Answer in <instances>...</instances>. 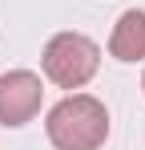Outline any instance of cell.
<instances>
[{"instance_id":"277c9868","label":"cell","mask_w":145,"mask_h":150,"mask_svg":"<svg viewBox=\"0 0 145 150\" xmlns=\"http://www.w3.org/2000/svg\"><path fill=\"white\" fill-rule=\"evenodd\" d=\"M109 53L117 61H141L145 57V12L141 8L121 12V21L113 25V37H109Z\"/></svg>"},{"instance_id":"6da1fadb","label":"cell","mask_w":145,"mask_h":150,"mask_svg":"<svg viewBox=\"0 0 145 150\" xmlns=\"http://www.w3.org/2000/svg\"><path fill=\"white\" fill-rule=\"evenodd\" d=\"M48 142L56 150H97L109 134V114L105 105L89 93H72L48 110Z\"/></svg>"},{"instance_id":"5b68a950","label":"cell","mask_w":145,"mask_h":150,"mask_svg":"<svg viewBox=\"0 0 145 150\" xmlns=\"http://www.w3.org/2000/svg\"><path fill=\"white\" fill-rule=\"evenodd\" d=\"M141 85H145V81H141Z\"/></svg>"},{"instance_id":"3957f363","label":"cell","mask_w":145,"mask_h":150,"mask_svg":"<svg viewBox=\"0 0 145 150\" xmlns=\"http://www.w3.org/2000/svg\"><path fill=\"white\" fill-rule=\"evenodd\" d=\"M40 77L28 69H12L0 77V122L4 126H24L40 110Z\"/></svg>"},{"instance_id":"7a4b0ae2","label":"cell","mask_w":145,"mask_h":150,"mask_svg":"<svg viewBox=\"0 0 145 150\" xmlns=\"http://www.w3.org/2000/svg\"><path fill=\"white\" fill-rule=\"evenodd\" d=\"M101 65V49L81 33H56L45 45V77L61 89H81Z\"/></svg>"}]
</instances>
